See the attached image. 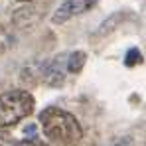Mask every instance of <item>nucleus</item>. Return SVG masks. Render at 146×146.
Masks as SVG:
<instances>
[{
	"instance_id": "nucleus-5",
	"label": "nucleus",
	"mask_w": 146,
	"mask_h": 146,
	"mask_svg": "<svg viewBox=\"0 0 146 146\" xmlns=\"http://www.w3.org/2000/svg\"><path fill=\"white\" fill-rule=\"evenodd\" d=\"M140 61H142L140 49H136V48L128 49V53H126V57H124V63H126L128 67H132V65H136V63H140Z\"/></svg>"
},
{
	"instance_id": "nucleus-2",
	"label": "nucleus",
	"mask_w": 146,
	"mask_h": 146,
	"mask_svg": "<svg viewBox=\"0 0 146 146\" xmlns=\"http://www.w3.org/2000/svg\"><path fill=\"white\" fill-rule=\"evenodd\" d=\"M36 103L28 91H8L0 95V128L14 126L32 115Z\"/></svg>"
},
{
	"instance_id": "nucleus-3",
	"label": "nucleus",
	"mask_w": 146,
	"mask_h": 146,
	"mask_svg": "<svg viewBox=\"0 0 146 146\" xmlns=\"http://www.w3.org/2000/svg\"><path fill=\"white\" fill-rule=\"evenodd\" d=\"M97 4V0H63V4H59V8L53 12V22L55 24H63L67 20H71L73 16H79L87 10H91Z\"/></svg>"
},
{
	"instance_id": "nucleus-1",
	"label": "nucleus",
	"mask_w": 146,
	"mask_h": 146,
	"mask_svg": "<svg viewBox=\"0 0 146 146\" xmlns=\"http://www.w3.org/2000/svg\"><path fill=\"white\" fill-rule=\"evenodd\" d=\"M40 122H42L44 134L51 142H55L59 146H75L83 136L79 121L71 113H67L59 107L44 109L40 115Z\"/></svg>"
},
{
	"instance_id": "nucleus-7",
	"label": "nucleus",
	"mask_w": 146,
	"mask_h": 146,
	"mask_svg": "<svg viewBox=\"0 0 146 146\" xmlns=\"http://www.w3.org/2000/svg\"><path fill=\"white\" fill-rule=\"evenodd\" d=\"M113 146H132L130 140H124V142H119V144H113Z\"/></svg>"
},
{
	"instance_id": "nucleus-8",
	"label": "nucleus",
	"mask_w": 146,
	"mask_h": 146,
	"mask_svg": "<svg viewBox=\"0 0 146 146\" xmlns=\"http://www.w3.org/2000/svg\"><path fill=\"white\" fill-rule=\"evenodd\" d=\"M20 2H32V0H20Z\"/></svg>"
},
{
	"instance_id": "nucleus-4",
	"label": "nucleus",
	"mask_w": 146,
	"mask_h": 146,
	"mask_svg": "<svg viewBox=\"0 0 146 146\" xmlns=\"http://www.w3.org/2000/svg\"><path fill=\"white\" fill-rule=\"evenodd\" d=\"M85 59H87V55L83 53V51H73L71 55H67V71H71V73H77V71H81V67L85 65Z\"/></svg>"
},
{
	"instance_id": "nucleus-6",
	"label": "nucleus",
	"mask_w": 146,
	"mask_h": 146,
	"mask_svg": "<svg viewBox=\"0 0 146 146\" xmlns=\"http://www.w3.org/2000/svg\"><path fill=\"white\" fill-rule=\"evenodd\" d=\"M12 146H48V144H44V142H40V140H36V138H28V140L16 142V144H12Z\"/></svg>"
}]
</instances>
